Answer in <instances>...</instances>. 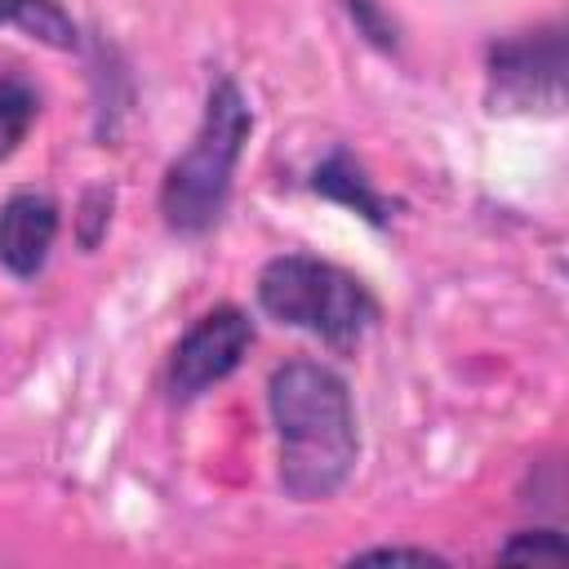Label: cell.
<instances>
[{
	"instance_id": "obj_6",
	"label": "cell",
	"mask_w": 569,
	"mask_h": 569,
	"mask_svg": "<svg viewBox=\"0 0 569 569\" xmlns=\"http://www.w3.org/2000/svg\"><path fill=\"white\" fill-rule=\"evenodd\" d=\"M58 240V204L44 191H13L0 204V267L18 280L44 271Z\"/></svg>"
},
{
	"instance_id": "obj_4",
	"label": "cell",
	"mask_w": 569,
	"mask_h": 569,
	"mask_svg": "<svg viewBox=\"0 0 569 569\" xmlns=\"http://www.w3.org/2000/svg\"><path fill=\"white\" fill-rule=\"evenodd\" d=\"M253 347V325L240 307H213L204 311L187 333L182 342L173 347L169 356V396L173 400H196L204 396L209 387H218L222 378H231L240 369V360L249 356Z\"/></svg>"
},
{
	"instance_id": "obj_2",
	"label": "cell",
	"mask_w": 569,
	"mask_h": 569,
	"mask_svg": "<svg viewBox=\"0 0 569 569\" xmlns=\"http://www.w3.org/2000/svg\"><path fill=\"white\" fill-rule=\"evenodd\" d=\"M253 116L236 80H218L204 98V120L191 138V147L169 164L160 187V213L173 236H204L231 196V173L240 164V151L249 142Z\"/></svg>"
},
{
	"instance_id": "obj_5",
	"label": "cell",
	"mask_w": 569,
	"mask_h": 569,
	"mask_svg": "<svg viewBox=\"0 0 569 569\" xmlns=\"http://www.w3.org/2000/svg\"><path fill=\"white\" fill-rule=\"evenodd\" d=\"M493 93L502 102L529 107V102H560V80H565V44L556 31H538L525 40H507L489 58Z\"/></svg>"
},
{
	"instance_id": "obj_7",
	"label": "cell",
	"mask_w": 569,
	"mask_h": 569,
	"mask_svg": "<svg viewBox=\"0 0 569 569\" xmlns=\"http://www.w3.org/2000/svg\"><path fill=\"white\" fill-rule=\"evenodd\" d=\"M0 27H18L49 49H76V22L58 0H0Z\"/></svg>"
},
{
	"instance_id": "obj_3",
	"label": "cell",
	"mask_w": 569,
	"mask_h": 569,
	"mask_svg": "<svg viewBox=\"0 0 569 569\" xmlns=\"http://www.w3.org/2000/svg\"><path fill=\"white\" fill-rule=\"evenodd\" d=\"M258 307L276 325L302 329L329 347L360 342L378 320V298L365 289V280L307 253L271 258L258 271Z\"/></svg>"
},
{
	"instance_id": "obj_11",
	"label": "cell",
	"mask_w": 569,
	"mask_h": 569,
	"mask_svg": "<svg viewBox=\"0 0 569 569\" xmlns=\"http://www.w3.org/2000/svg\"><path fill=\"white\" fill-rule=\"evenodd\" d=\"M351 560H413V565H445V556L427 551V547H369V551H356Z\"/></svg>"
},
{
	"instance_id": "obj_8",
	"label": "cell",
	"mask_w": 569,
	"mask_h": 569,
	"mask_svg": "<svg viewBox=\"0 0 569 569\" xmlns=\"http://www.w3.org/2000/svg\"><path fill=\"white\" fill-rule=\"evenodd\" d=\"M316 191L320 196H329V200H338V204H347V209H356V213H365L369 222H382V200H378V191L369 187V178L351 164V156H329L320 169H316Z\"/></svg>"
},
{
	"instance_id": "obj_1",
	"label": "cell",
	"mask_w": 569,
	"mask_h": 569,
	"mask_svg": "<svg viewBox=\"0 0 569 569\" xmlns=\"http://www.w3.org/2000/svg\"><path fill=\"white\" fill-rule=\"evenodd\" d=\"M267 409L280 440V489L293 502L333 498L360 458L347 382L329 365L289 360L267 382Z\"/></svg>"
},
{
	"instance_id": "obj_12",
	"label": "cell",
	"mask_w": 569,
	"mask_h": 569,
	"mask_svg": "<svg viewBox=\"0 0 569 569\" xmlns=\"http://www.w3.org/2000/svg\"><path fill=\"white\" fill-rule=\"evenodd\" d=\"M347 9H351V18L360 22V31L369 36V40H378V44H391L387 36H391V27H382L378 22V13H373V0H347Z\"/></svg>"
},
{
	"instance_id": "obj_9",
	"label": "cell",
	"mask_w": 569,
	"mask_h": 569,
	"mask_svg": "<svg viewBox=\"0 0 569 569\" xmlns=\"http://www.w3.org/2000/svg\"><path fill=\"white\" fill-rule=\"evenodd\" d=\"M36 116H40L36 84L22 80V76H13V71H4L0 76V164L22 147V138L31 133Z\"/></svg>"
},
{
	"instance_id": "obj_10",
	"label": "cell",
	"mask_w": 569,
	"mask_h": 569,
	"mask_svg": "<svg viewBox=\"0 0 569 569\" xmlns=\"http://www.w3.org/2000/svg\"><path fill=\"white\" fill-rule=\"evenodd\" d=\"M569 547L556 529H520L498 547V560H565Z\"/></svg>"
}]
</instances>
